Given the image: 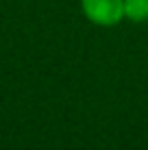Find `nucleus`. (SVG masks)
<instances>
[{"instance_id":"obj_1","label":"nucleus","mask_w":148,"mask_h":150,"mask_svg":"<svg viewBox=\"0 0 148 150\" xmlns=\"http://www.w3.org/2000/svg\"><path fill=\"white\" fill-rule=\"evenodd\" d=\"M81 11L94 26L111 28L124 22V0H81Z\"/></svg>"},{"instance_id":"obj_2","label":"nucleus","mask_w":148,"mask_h":150,"mask_svg":"<svg viewBox=\"0 0 148 150\" xmlns=\"http://www.w3.org/2000/svg\"><path fill=\"white\" fill-rule=\"evenodd\" d=\"M124 20L133 24L148 22V0H124Z\"/></svg>"}]
</instances>
